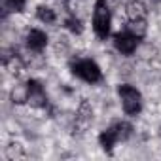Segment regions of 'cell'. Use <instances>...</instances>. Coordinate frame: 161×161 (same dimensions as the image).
Instances as JSON below:
<instances>
[{"instance_id": "obj_2", "label": "cell", "mask_w": 161, "mask_h": 161, "mask_svg": "<svg viewBox=\"0 0 161 161\" xmlns=\"http://www.w3.org/2000/svg\"><path fill=\"white\" fill-rule=\"evenodd\" d=\"M110 23H112V8L106 0H97V6L93 10L91 17V29L99 38H108L110 36Z\"/></svg>"}, {"instance_id": "obj_5", "label": "cell", "mask_w": 161, "mask_h": 161, "mask_svg": "<svg viewBox=\"0 0 161 161\" xmlns=\"http://www.w3.org/2000/svg\"><path fill=\"white\" fill-rule=\"evenodd\" d=\"M148 29H150V21L148 19H131V21H127V27H125V31L131 36L138 38V40L146 38Z\"/></svg>"}, {"instance_id": "obj_1", "label": "cell", "mask_w": 161, "mask_h": 161, "mask_svg": "<svg viewBox=\"0 0 161 161\" xmlns=\"http://www.w3.org/2000/svg\"><path fill=\"white\" fill-rule=\"evenodd\" d=\"M116 91H118V99H119V104H121L123 112L127 114V118L135 119L142 112V104H144L142 91L133 84H118Z\"/></svg>"}, {"instance_id": "obj_4", "label": "cell", "mask_w": 161, "mask_h": 161, "mask_svg": "<svg viewBox=\"0 0 161 161\" xmlns=\"http://www.w3.org/2000/svg\"><path fill=\"white\" fill-rule=\"evenodd\" d=\"M29 95H31V82H25V80H17L14 87L10 89V97L14 104H27Z\"/></svg>"}, {"instance_id": "obj_3", "label": "cell", "mask_w": 161, "mask_h": 161, "mask_svg": "<svg viewBox=\"0 0 161 161\" xmlns=\"http://www.w3.org/2000/svg\"><path fill=\"white\" fill-rule=\"evenodd\" d=\"M133 57L138 59V61H148L150 63L152 59L157 57V46L152 40L142 38V40H138V44H136V47L133 51Z\"/></svg>"}]
</instances>
